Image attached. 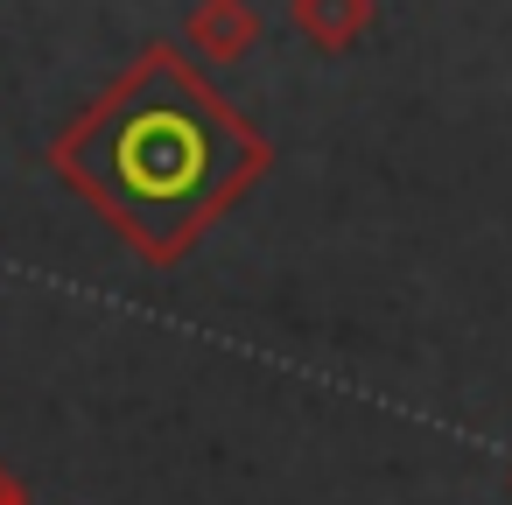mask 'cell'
I'll return each mask as SVG.
<instances>
[{"instance_id": "2", "label": "cell", "mask_w": 512, "mask_h": 505, "mask_svg": "<svg viewBox=\"0 0 512 505\" xmlns=\"http://www.w3.org/2000/svg\"><path fill=\"white\" fill-rule=\"evenodd\" d=\"M183 36L204 64H246L260 50V8L253 0H197Z\"/></svg>"}, {"instance_id": "1", "label": "cell", "mask_w": 512, "mask_h": 505, "mask_svg": "<svg viewBox=\"0 0 512 505\" xmlns=\"http://www.w3.org/2000/svg\"><path fill=\"white\" fill-rule=\"evenodd\" d=\"M50 169L148 267H176L260 190L274 148L225 92L197 78L183 50L148 43L50 141Z\"/></svg>"}, {"instance_id": "3", "label": "cell", "mask_w": 512, "mask_h": 505, "mask_svg": "<svg viewBox=\"0 0 512 505\" xmlns=\"http://www.w3.org/2000/svg\"><path fill=\"white\" fill-rule=\"evenodd\" d=\"M372 0H288V22L302 29V43L309 50H323V57H344V50H358L365 43V29H372Z\"/></svg>"}, {"instance_id": "4", "label": "cell", "mask_w": 512, "mask_h": 505, "mask_svg": "<svg viewBox=\"0 0 512 505\" xmlns=\"http://www.w3.org/2000/svg\"><path fill=\"white\" fill-rule=\"evenodd\" d=\"M0 505H29V491H22V477L0 463Z\"/></svg>"}]
</instances>
